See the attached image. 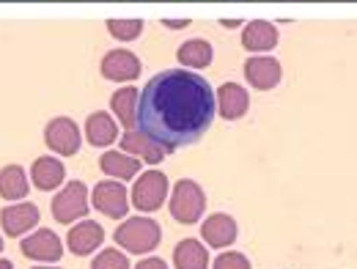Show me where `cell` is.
Returning <instances> with one entry per match:
<instances>
[{"mask_svg": "<svg viewBox=\"0 0 357 269\" xmlns=\"http://www.w3.org/2000/svg\"><path fill=\"white\" fill-rule=\"evenodd\" d=\"M218 110V93L212 86L181 69H165L146 83L137 99V132L176 151L198 143L212 127Z\"/></svg>", "mask_w": 357, "mask_h": 269, "instance_id": "obj_1", "label": "cell"}, {"mask_svg": "<svg viewBox=\"0 0 357 269\" xmlns=\"http://www.w3.org/2000/svg\"><path fill=\"white\" fill-rule=\"evenodd\" d=\"M160 239H162V228L149 217H132L116 228V245L127 247L130 253H151L160 245Z\"/></svg>", "mask_w": 357, "mask_h": 269, "instance_id": "obj_2", "label": "cell"}, {"mask_svg": "<svg viewBox=\"0 0 357 269\" xmlns=\"http://www.w3.org/2000/svg\"><path fill=\"white\" fill-rule=\"evenodd\" d=\"M204 206H206V195H204V190L195 181H176L174 195H171V215H174V220H178L181 225L198 223L201 215H204Z\"/></svg>", "mask_w": 357, "mask_h": 269, "instance_id": "obj_3", "label": "cell"}, {"mask_svg": "<svg viewBox=\"0 0 357 269\" xmlns=\"http://www.w3.org/2000/svg\"><path fill=\"white\" fill-rule=\"evenodd\" d=\"M91 209L89 203V187L83 181H69L52 201V217L58 223H75L86 217Z\"/></svg>", "mask_w": 357, "mask_h": 269, "instance_id": "obj_4", "label": "cell"}, {"mask_svg": "<svg viewBox=\"0 0 357 269\" xmlns=\"http://www.w3.org/2000/svg\"><path fill=\"white\" fill-rule=\"evenodd\" d=\"M168 195V179L160 171H146L140 174V179L135 181L132 187V206H137L140 212H157L165 203Z\"/></svg>", "mask_w": 357, "mask_h": 269, "instance_id": "obj_5", "label": "cell"}, {"mask_svg": "<svg viewBox=\"0 0 357 269\" xmlns=\"http://www.w3.org/2000/svg\"><path fill=\"white\" fill-rule=\"evenodd\" d=\"M45 143L61 157H72L80 151V130L72 118L58 116L45 127Z\"/></svg>", "mask_w": 357, "mask_h": 269, "instance_id": "obj_6", "label": "cell"}, {"mask_svg": "<svg viewBox=\"0 0 357 269\" xmlns=\"http://www.w3.org/2000/svg\"><path fill=\"white\" fill-rule=\"evenodd\" d=\"M93 209H99L102 215L119 220L127 215L130 203H127V190L121 181H99L93 187Z\"/></svg>", "mask_w": 357, "mask_h": 269, "instance_id": "obj_7", "label": "cell"}, {"mask_svg": "<svg viewBox=\"0 0 357 269\" xmlns=\"http://www.w3.org/2000/svg\"><path fill=\"white\" fill-rule=\"evenodd\" d=\"M99 72L102 77L107 80H116V83H127V80H135L140 75V61L137 55L130 52V49H113L102 58L99 63Z\"/></svg>", "mask_w": 357, "mask_h": 269, "instance_id": "obj_8", "label": "cell"}, {"mask_svg": "<svg viewBox=\"0 0 357 269\" xmlns=\"http://www.w3.org/2000/svg\"><path fill=\"white\" fill-rule=\"evenodd\" d=\"M20 250L25 253V259H33V261H61V256H63L61 239L52 231H36V233H31L28 239H22Z\"/></svg>", "mask_w": 357, "mask_h": 269, "instance_id": "obj_9", "label": "cell"}, {"mask_svg": "<svg viewBox=\"0 0 357 269\" xmlns=\"http://www.w3.org/2000/svg\"><path fill=\"white\" fill-rule=\"evenodd\" d=\"M0 225H3L6 236H22L33 225H39V209H36V203H14V206H6L0 212Z\"/></svg>", "mask_w": 357, "mask_h": 269, "instance_id": "obj_10", "label": "cell"}, {"mask_svg": "<svg viewBox=\"0 0 357 269\" xmlns=\"http://www.w3.org/2000/svg\"><path fill=\"white\" fill-rule=\"evenodd\" d=\"M245 77L253 89L269 91L280 83V63L275 58L267 55H256V58H248L245 61Z\"/></svg>", "mask_w": 357, "mask_h": 269, "instance_id": "obj_11", "label": "cell"}, {"mask_svg": "<svg viewBox=\"0 0 357 269\" xmlns=\"http://www.w3.org/2000/svg\"><path fill=\"white\" fill-rule=\"evenodd\" d=\"M105 242V228L93 220H83L80 225H75L66 236V245L75 256H89L96 247H102Z\"/></svg>", "mask_w": 357, "mask_h": 269, "instance_id": "obj_12", "label": "cell"}, {"mask_svg": "<svg viewBox=\"0 0 357 269\" xmlns=\"http://www.w3.org/2000/svg\"><path fill=\"white\" fill-rule=\"evenodd\" d=\"M250 107V96L239 83H223L218 91V110L225 121H236L248 113Z\"/></svg>", "mask_w": 357, "mask_h": 269, "instance_id": "obj_13", "label": "cell"}, {"mask_svg": "<svg viewBox=\"0 0 357 269\" xmlns=\"http://www.w3.org/2000/svg\"><path fill=\"white\" fill-rule=\"evenodd\" d=\"M201 233H204V242L209 247H228L236 239V223H234V217L218 212V215H212V217L204 220Z\"/></svg>", "mask_w": 357, "mask_h": 269, "instance_id": "obj_14", "label": "cell"}, {"mask_svg": "<svg viewBox=\"0 0 357 269\" xmlns=\"http://www.w3.org/2000/svg\"><path fill=\"white\" fill-rule=\"evenodd\" d=\"M121 151L124 154H135V157H143V162H151V165H157V162H162L165 160V148L162 146H157L154 140H149L146 134L140 132H124L121 137Z\"/></svg>", "mask_w": 357, "mask_h": 269, "instance_id": "obj_15", "label": "cell"}, {"mask_svg": "<svg viewBox=\"0 0 357 269\" xmlns=\"http://www.w3.org/2000/svg\"><path fill=\"white\" fill-rule=\"evenodd\" d=\"M242 45L250 52H267V49L278 45V28L272 22H267V20L248 22L245 33H242Z\"/></svg>", "mask_w": 357, "mask_h": 269, "instance_id": "obj_16", "label": "cell"}, {"mask_svg": "<svg viewBox=\"0 0 357 269\" xmlns=\"http://www.w3.org/2000/svg\"><path fill=\"white\" fill-rule=\"evenodd\" d=\"M31 179L33 184L39 187V190H55L58 184H63L66 179V168H63V162L61 160H52V157H39L36 162H33V168H31Z\"/></svg>", "mask_w": 357, "mask_h": 269, "instance_id": "obj_17", "label": "cell"}, {"mask_svg": "<svg viewBox=\"0 0 357 269\" xmlns=\"http://www.w3.org/2000/svg\"><path fill=\"white\" fill-rule=\"evenodd\" d=\"M176 269H209V250L198 239H181L174 247Z\"/></svg>", "mask_w": 357, "mask_h": 269, "instance_id": "obj_18", "label": "cell"}, {"mask_svg": "<svg viewBox=\"0 0 357 269\" xmlns=\"http://www.w3.org/2000/svg\"><path fill=\"white\" fill-rule=\"evenodd\" d=\"M86 137H89L91 146H110V143L119 137L116 121H113L105 110L91 113L89 121H86Z\"/></svg>", "mask_w": 357, "mask_h": 269, "instance_id": "obj_19", "label": "cell"}, {"mask_svg": "<svg viewBox=\"0 0 357 269\" xmlns=\"http://www.w3.org/2000/svg\"><path fill=\"white\" fill-rule=\"evenodd\" d=\"M99 168L107 174V176H116V179H132L140 171V160H135L130 154H119V151H105L99 157Z\"/></svg>", "mask_w": 357, "mask_h": 269, "instance_id": "obj_20", "label": "cell"}, {"mask_svg": "<svg viewBox=\"0 0 357 269\" xmlns=\"http://www.w3.org/2000/svg\"><path fill=\"white\" fill-rule=\"evenodd\" d=\"M137 89L132 86H127V89L116 91L113 93V99H110V107L116 110V116H119V121L127 127V132H132L135 124H137Z\"/></svg>", "mask_w": 357, "mask_h": 269, "instance_id": "obj_21", "label": "cell"}, {"mask_svg": "<svg viewBox=\"0 0 357 269\" xmlns=\"http://www.w3.org/2000/svg\"><path fill=\"white\" fill-rule=\"evenodd\" d=\"M212 45L204 42V39H190L178 47L176 58L181 66H190V69H206L212 63Z\"/></svg>", "mask_w": 357, "mask_h": 269, "instance_id": "obj_22", "label": "cell"}, {"mask_svg": "<svg viewBox=\"0 0 357 269\" xmlns=\"http://www.w3.org/2000/svg\"><path fill=\"white\" fill-rule=\"evenodd\" d=\"M28 195V176L20 165H6L0 171V198L6 201H20Z\"/></svg>", "mask_w": 357, "mask_h": 269, "instance_id": "obj_23", "label": "cell"}, {"mask_svg": "<svg viewBox=\"0 0 357 269\" xmlns=\"http://www.w3.org/2000/svg\"><path fill=\"white\" fill-rule=\"evenodd\" d=\"M107 31H110V36H116L121 42H132L143 33V22L140 20H107Z\"/></svg>", "mask_w": 357, "mask_h": 269, "instance_id": "obj_24", "label": "cell"}, {"mask_svg": "<svg viewBox=\"0 0 357 269\" xmlns=\"http://www.w3.org/2000/svg\"><path fill=\"white\" fill-rule=\"evenodd\" d=\"M91 269H130V261H127V256L119 253V250H102V253L93 259Z\"/></svg>", "mask_w": 357, "mask_h": 269, "instance_id": "obj_25", "label": "cell"}, {"mask_svg": "<svg viewBox=\"0 0 357 269\" xmlns=\"http://www.w3.org/2000/svg\"><path fill=\"white\" fill-rule=\"evenodd\" d=\"M212 269H250V261H248L242 253L228 250V253H220V256L215 259Z\"/></svg>", "mask_w": 357, "mask_h": 269, "instance_id": "obj_26", "label": "cell"}, {"mask_svg": "<svg viewBox=\"0 0 357 269\" xmlns=\"http://www.w3.org/2000/svg\"><path fill=\"white\" fill-rule=\"evenodd\" d=\"M135 269H168V267H165L162 259H146V261H140Z\"/></svg>", "mask_w": 357, "mask_h": 269, "instance_id": "obj_27", "label": "cell"}, {"mask_svg": "<svg viewBox=\"0 0 357 269\" xmlns=\"http://www.w3.org/2000/svg\"><path fill=\"white\" fill-rule=\"evenodd\" d=\"M165 25L168 28H184V25H190V20H181V22L178 20H165Z\"/></svg>", "mask_w": 357, "mask_h": 269, "instance_id": "obj_28", "label": "cell"}, {"mask_svg": "<svg viewBox=\"0 0 357 269\" xmlns=\"http://www.w3.org/2000/svg\"><path fill=\"white\" fill-rule=\"evenodd\" d=\"M0 269H14V264L8 259H0Z\"/></svg>", "mask_w": 357, "mask_h": 269, "instance_id": "obj_29", "label": "cell"}, {"mask_svg": "<svg viewBox=\"0 0 357 269\" xmlns=\"http://www.w3.org/2000/svg\"><path fill=\"white\" fill-rule=\"evenodd\" d=\"M33 269H50V267H33Z\"/></svg>", "mask_w": 357, "mask_h": 269, "instance_id": "obj_30", "label": "cell"}, {"mask_svg": "<svg viewBox=\"0 0 357 269\" xmlns=\"http://www.w3.org/2000/svg\"><path fill=\"white\" fill-rule=\"evenodd\" d=\"M0 250H3V239H0Z\"/></svg>", "mask_w": 357, "mask_h": 269, "instance_id": "obj_31", "label": "cell"}]
</instances>
